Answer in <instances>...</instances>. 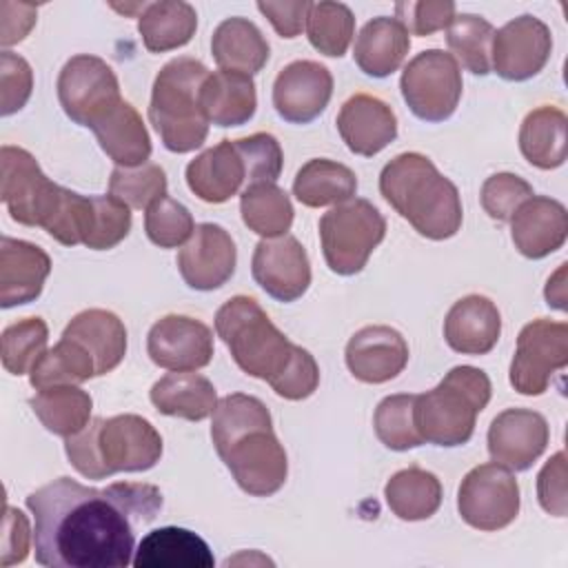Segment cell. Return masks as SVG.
<instances>
[{"label":"cell","instance_id":"1","mask_svg":"<svg viewBox=\"0 0 568 568\" xmlns=\"http://www.w3.org/2000/svg\"><path fill=\"white\" fill-rule=\"evenodd\" d=\"M36 561L47 568H124L133 564L135 530L162 508L151 484L115 481L106 488L58 477L29 493Z\"/></svg>","mask_w":568,"mask_h":568},{"label":"cell","instance_id":"2","mask_svg":"<svg viewBox=\"0 0 568 568\" xmlns=\"http://www.w3.org/2000/svg\"><path fill=\"white\" fill-rule=\"evenodd\" d=\"M211 439L244 493L268 497L284 486L288 475L286 450L262 399L244 393L222 397L213 410Z\"/></svg>","mask_w":568,"mask_h":568},{"label":"cell","instance_id":"3","mask_svg":"<svg viewBox=\"0 0 568 568\" xmlns=\"http://www.w3.org/2000/svg\"><path fill=\"white\" fill-rule=\"evenodd\" d=\"M382 197L424 237L448 240L462 226L457 186L422 153H399L379 173Z\"/></svg>","mask_w":568,"mask_h":568},{"label":"cell","instance_id":"4","mask_svg":"<svg viewBox=\"0 0 568 568\" xmlns=\"http://www.w3.org/2000/svg\"><path fill=\"white\" fill-rule=\"evenodd\" d=\"M71 466L87 479H104L115 473H142L162 457V437L140 415L95 417L80 433L64 439Z\"/></svg>","mask_w":568,"mask_h":568},{"label":"cell","instance_id":"5","mask_svg":"<svg viewBox=\"0 0 568 568\" xmlns=\"http://www.w3.org/2000/svg\"><path fill=\"white\" fill-rule=\"evenodd\" d=\"M209 69L189 55L169 60L153 80L149 120L164 149L191 153L206 142L209 120L200 104V89Z\"/></svg>","mask_w":568,"mask_h":568},{"label":"cell","instance_id":"6","mask_svg":"<svg viewBox=\"0 0 568 568\" xmlns=\"http://www.w3.org/2000/svg\"><path fill=\"white\" fill-rule=\"evenodd\" d=\"M215 333L235 364L246 375L268 382V386L286 373L300 351L248 295H235L217 308Z\"/></svg>","mask_w":568,"mask_h":568},{"label":"cell","instance_id":"7","mask_svg":"<svg viewBox=\"0 0 568 568\" xmlns=\"http://www.w3.org/2000/svg\"><path fill=\"white\" fill-rule=\"evenodd\" d=\"M490 393V379L481 368H450L433 390L415 397V424L422 439L446 448L466 444Z\"/></svg>","mask_w":568,"mask_h":568},{"label":"cell","instance_id":"8","mask_svg":"<svg viewBox=\"0 0 568 568\" xmlns=\"http://www.w3.org/2000/svg\"><path fill=\"white\" fill-rule=\"evenodd\" d=\"M384 235V215L364 197H351L320 217L322 253L337 275L359 273Z\"/></svg>","mask_w":568,"mask_h":568},{"label":"cell","instance_id":"9","mask_svg":"<svg viewBox=\"0 0 568 568\" xmlns=\"http://www.w3.org/2000/svg\"><path fill=\"white\" fill-rule=\"evenodd\" d=\"M64 186L51 182L38 160L20 146L0 149V200L13 222L47 229L55 215Z\"/></svg>","mask_w":568,"mask_h":568},{"label":"cell","instance_id":"10","mask_svg":"<svg viewBox=\"0 0 568 568\" xmlns=\"http://www.w3.org/2000/svg\"><path fill=\"white\" fill-rule=\"evenodd\" d=\"M399 89L415 118L444 122L455 113L464 82L459 64L450 53L426 49L404 67Z\"/></svg>","mask_w":568,"mask_h":568},{"label":"cell","instance_id":"11","mask_svg":"<svg viewBox=\"0 0 568 568\" xmlns=\"http://www.w3.org/2000/svg\"><path fill=\"white\" fill-rule=\"evenodd\" d=\"M568 364V324L555 320H532L517 337L508 379L519 395H541L552 375Z\"/></svg>","mask_w":568,"mask_h":568},{"label":"cell","instance_id":"12","mask_svg":"<svg viewBox=\"0 0 568 568\" xmlns=\"http://www.w3.org/2000/svg\"><path fill=\"white\" fill-rule=\"evenodd\" d=\"M457 510L470 528L484 532L510 526L519 515V484L513 470L495 462L468 470L457 490Z\"/></svg>","mask_w":568,"mask_h":568},{"label":"cell","instance_id":"13","mask_svg":"<svg viewBox=\"0 0 568 568\" xmlns=\"http://www.w3.org/2000/svg\"><path fill=\"white\" fill-rule=\"evenodd\" d=\"M58 100L69 120L91 129L122 100L115 71L98 55H73L58 75Z\"/></svg>","mask_w":568,"mask_h":568},{"label":"cell","instance_id":"14","mask_svg":"<svg viewBox=\"0 0 568 568\" xmlns=\"http://www.w3.org/2000/svg\"><path fill=\"white\" fill-rule=\"evenodd\" d=\"M550 51L552 36L548 24L526 13L513 18L495 31L490 69L508 82H524L535 78L546 67Z\"/></svg>","mask_w":568,"mask_h":568},{"label":"cell","instance_id":"15","mask_svg":"<svg viewBox=\"0 0 568 568\" xmlns=\"http://www.w3.org/2000/svg\"><path fill=\"white\" fill-rule=\"evenodd\" d=\"M151 362L166 371H197L213 359V331L189 315H164L146 335Z\"/></svg>","mask_w":568,"mask_h":568},{"label":"cell","instance_id":"16","mask_svg":"<svg viewBox=\"0 0 568 568\" xmlns=\"http://www.w3.org/2000/svg\"><path fill=\"white\" fill-rule=\"evenodd\" d=\"M251 273L255 284L277 302H295L311 286L306 248L293 235L260 240L253 251Z\"/></svg>","mask_w":568,"mask_h":568},{"label":"cell","instance_id":"17","mask_svg":"<svg viewBox=\"0 0 568 568\" xmlns=\"http://www.w3.org/2000/svg\"><path fill=\"white\" fill-rule=\"evenodd\" d=\"M488 453L495 464L521 473L546 450L550 439L548 422L530 408H506L488 426Z\"/></svg>","mask_w":568,"mask_h":568},{"label":"cell","instance_id":"18","mask_svg":"<svg viewBox=\"0 0 568 568\" xmlns=\"http://www.w3.org/2000/svg\"><path fill=\"white\" fill-rule=\"evenodd\" d=\"M237 262V248L229 231L220 224H197L189 242L178 253V271L186 286L195 291H215L224 286Z\"/></svg>","mask_w":568,"mask_h":568},{"label":"cell","instance_id":"19","mask_svg":"<svg viewBox=\"0 0 568 568\" xmlns=\"http://www.w3.org/2000/svg\"><path fill=\"white\" fill-rule=\"evenodd\" d=\"M333 95L331 71L315 60L286 64L273 82V106L291 124H308L324 113Z\"/></svg>","mask_w":568,"mask_h":568},{"label":"cell","instance_id":"20","mask_svg":"<svg viewBox=\"0 0 568 568\" xmlns=\"http://www.w3.org/2000/svg\"><path fill=\"white\" fill-rule=\"evenodd\" d=\"M346 366L364 384L395 379L408 364V344L399 331L373 324L359 328L346 344Z\"/></svg>","mask_w":568,"mask_h":568},{"label":"cell","instance_id":"21","mask_svg":"<svg viewBox=\"0 0 568 568\" xmlns=\"http://www.w3.org/2000/svg\"><path fill=\"white\" fill-rule=\"evenodd\" d=\"M515 248L528 260H541L559 251L568 237V213L548 195L528 197L510 217Z\"/></svg>","mask_w":568,"mask_h":568},{"label":"cell","instance_id":"22","mask_svg":"<svg viewBox=\"0 0 568 568\" xmlns=\"http://www.w3.org/2000/svg\"><path fill=\"white\" fill-rule=\"evenodd\" d=\"M337 131L351 153L373 158L397 138V118L384 100L355 93L337 113Z\"/></svg>","mask_w":568,"mask_h":568},{"label":"cell","instance_id":"23","mask_svg":"<svg viewBox=\"0 0 568 568\" xmlns=\"http://www.w3.org/2000/svg\"><path fill=\"white\" fill-rule=\"evenodd\" d=\"M51 273V257L38 244L2 235L0 240V306L11 308L40 297Z\"/></svg>","mask_w":568,"mask_h":568},{"label":"cell","instance_id":"24","mask_svg":"<svg viewBox=\"0 0 568 568\" xmlns=\"http://www.w3.org/2000/svg\"><path fill=\"white\" fill-rule=\"evenodd\" d=\"M186 184L206 204H222L246 189V164L235 140H222L195 155L186 166Z\"/></svg>","mask_w":568,"mask_h":568},{"label":"cell","instance_id":"25","mask_svg":"<svg viewBox=\"0 0 568 568\" xmlns=\"http://www.w3.org/2000/svg\"><path fill=\"white\" fill-rule=\"evenodd\" d=\"M501 335V315L486 295H466L457 300L444 320L446 344L462 355H486Z\"/></svg>","mask_w":568,"mask_h":568},{"label":"cell","instance_id":"26","mask_svg":"<svg viewBox=\"0 0 568 568\" xmlns=\"http://www.w3.org/2000/svg\"><path fill=\"white\" fill-rule=\"evenodd\" d=\"M75 339L95 364V377L111 373L126 355V328L122 320L104 308H87L71 317L62 331Z\"/></svg>","mask_w":568,"mask_h":568},{"label":"cell","instance_id":"27","mask_svg":"<svg viewBox=\"0 0 568 568\" xmlns=\"http://www.w3.org/2000/svg\"><path fill=\"white\" fill-rule=\"evenodd\" d=\"M200 104L209 124L222 129L246 124L257 109L253 75L224 69L209 73L200 89Z\"/></svg>","mask_w":568,"mask_h":568},{"label":"cell","instance_id":"28","mask_svg":"<svg viewBox=\"0 0 568 568\" xmlns=\"http://www.w3.org/2000/svg\"><path fill=\"white\" fill-rule=\"evenodd\" d=\"M100 149L115 162V166H140L151 158V138L142 115L126 100L109 109L93 126Z\"/></svg>","mask_w":568,"mask_h":568},{"label":"cell","instance_id":"29","mask_svg":"<svg viewBox=\"0 0 568 568\" xmlns=\"http://www.w3.org/2000/svg\"><path fill=\"white\" fill-rule=\"evenodd\" d=\"M149 397L158 413L189 422L206 419L217 406L215 386L195 371H173L160 377Z\"/></svg>","mask_w":568,"mask_h":568},{"label":"cell","instance_id":"30","mask_svg":"<svg viewBox=\"0 0 568 568\" xmlns=\"http://www.w3.org/2000/svg\"><path fill=\"white\" fill-rule=\"evenodd\" d=\"M213 564L215 559L209 544L195 532L178 526H164L146 532L133 557L135 568H211Z\"/></svg>","mask_w":568,"mask_h":568},{"label":"cell","instance_id":"31","mask_svg":"<svg viewBox=\"0 0 568 568\" xmlns=\"http://www.w3.org/2000/svg\"><path fill=\"white\" fill-rule=\"evenodd\" d=\"M410 49V36L395 18H373L355 40V64L371 78H386L397 71Z\"/></svg>","mask_w":568,"mask_h":568},{"label":"cell","instance_id":"32","mask_svg":"<svg viewBox=\"0 0 568 568\" xmlns=\"http://www.w3.org/2000/svg\"><path fill=\"white\" fill-rule=\"evenodd\" d=\"M211 53L220 69L253 75L268 62L271 47L262 31L246 18L222 20L211 38Z\"/></svg>","mask_w":568,"mask_h":568},{"label":"cell","instance_id":"33","mask_svg":"<svg viewBox=\"0 0 568 568\" xmlns=\"http://www.w3.org/2000/svg\"><path fill=\"white\" fill-rule=\"evenodd\" d=\"M568 118L559 106L544 104L532 109L519 129V151L537 169L550 171L568 155Z\"/></svg>","mask_w":568,"mask_h":568},{"label":"cell","instance_id":"34","mask_svg":"<svg viewBox=\"0 0 568 568\" xmlns=\"http://www.w3.org/2000/svg\"><path fill=\"white\" fill-rule=\"evenodd\" d=\"M197 29V13L189 2H146L138 16V33L151 53H164L191 42Z\"/></svg>","mask_w":568,"mask_h":568},{"label":"cell","instance_id":"35","mask_svg":"<svg viewBox=\"0 0 568 568\" xmlns=\"http://www.w3.org/2000/svg\"><path fill=\"white\" fill-rule=\"evenodd\" d=\"M357 178L355 173L335 160L315 158L308 160L293 180V195L297 202L311 209L337 206L355 197Z\"/></svg>","mask_w":568,"mask_h":568},{"label":"cell","instance_id":"36","mask_svg":"<svg viewBox=\"0 0 568 568\" xmlns=\"http://www.w3.org/2000/svg\"><path fill=\"white\" fill-rule=\"evenodd\" d=\"M384 497L395 517L404 521H422L439 510L442 481L430 470L408 466L386 481Z\"/></svg>","mask_w":568,"mask_h":568},{"label":"cell","instance_id":"37","mask_svg":"<svg viewBox=\"0 0 568 568\" xmlns=\"http://www.w3.org/2000/svg\"><path fill=\"white\" fill-rule=\"evenodd\" d=\"M29 406L49 433L67 439L80 433L91 422L93 399L80 386L62 384L38 390L29 399Z\"/></svg>","mask_w":568,"mask_h":568},{"label":"cell","instance_id":"38","mask_svg":"<svg viewBox=\"0 0 568 568\" xmlns=\"http://www.w3.org/2000/svg\"><path fill=\"white\" fill-rule=\"evenodd\" d=\"M240 213L248 231L262 240L286 235L295 215L288 193L275 182H257L242 189Z\"/></svg>","mask_w":568,"mask_h":568},{"label":"cell","instance_id":"39","mask_svg":"<svg viewBox=\"0 0 568 568\" xmlns=\"http://www.w3.org/2000/svg\"><path fill=\"white\" fill-rule=\"evenodd\" d=\"M95 377L93 357L71 337H60V342L44 351V355L29 371V382L36 390L62 386V384H82Z\"/></svg>","mask_w":568,"mask_h":568},{"label":"cell","instance_id":"40","mask_svg":"<svg viewBox=\"0 0 568 568\" xmlns=\"http://www.w3.org/2000/svg\"><path fill=\"white\" fill-rule=\"evenodd\" d=\"M495 29L493 24L475 13H459L448 24V49L450 55L473 75L490 73V47Z\"/></svg>","mask_w":568,"mask_h":568},{"label":"cell","instance_id":"41","mask_svg":"<svg viewBox=\"0 0 568 568\" xmlns=\"http://www.w3.org/2000/svg\"><path fill=\"white\" fill-rule=\"evenodd\" d=\"M355 33V16L344 2H311L306 36L313 49L328 58H342Z\"/></svg>","mask_w":568,"mask_h":568},{"label":"cell","instance_id":"42","mask_svg":"<svg viewBox=\"0 0 568 568\" xmlns=\"http://www.w3.org/2000/svg\"><path fill=\"white\" fill-rule=\"evenodd\" d=\"M49 328L42 317H24L9 324L0 337L2 366L11 375H24L44 355Z\"/></svg>","mask_w":568,"mask_h":568},{"label":"cell","instance_id":"43","mask_svg":"<svg viewBox=\"0 0 568 568\" xmlns=\"http://www.w3.org/2000/svg\"><path fill=\"white\" fill-rule=\"evenodd\" d=\"M415 397L417 395H388L384 397L373 417L377 439L390 450H408L424 444L415 424Z\"/></svg>","mask_w":568,"mask_h":568},{"label":"cell","instance_id":"44","mask_svg":"<svg viewBox=\"0 0 568 568\" xmlns=\"http://www.w3.org/2000/svg\"><path fill=\"white\" fill-rule=\"evenodd\" d=\"M109 195L129 209H149L166 195V173L160 164L146 162L140 166H115L109 180Z\"/></svg>","mask_w":568,"mask_h":568},{"label":"cell","instance_id":"45","mask_svg":"<svg viewBox=\"0 0 568 568\" xmlns=\"http://www.w3.org/2000/svg\"><path fill=\"white\" fill-rule=\"evenodd\" d=\"M144 231L155 246L178 248L189 242V237L195 231V224L191 211L182 202L164 195L146 209Z\"/></svg>","mask_w":568,"mask_h":568},{"label":"cell","instance_id":"46","mask_svg":"<svg viewBox=\"0 0 568 568\" xmlns=\"http://www.w3.org/2000/svg\"><path fill=\"white\" fill-rule=\"evenodd\" d=\"M131 231V209L113 195L91 197V222L84 246L93 251H109L118 246Z\"/></svg>","mask_w":568,"mask_h":568},{"label":"cell","instance_id":"47","mask_svg":"<svg viewBox=\"0 0 568 568\" xmlns=\"http://www.w3.org/2000/svg\"><path fill=\"white\" fill-rule=\"evenodd\" d=\"M532 186L515 175V173H495L490 175L484 186H481V193H479V200H481V206L484 211L493 217V220H499V222H510L513 213L528 200L532 197Z\"/></svg>","mask_w":568,"mask_h":568},{"label":"cell","instance_id":"48","mask_svg":"<svg viewBox=\"0 0 568 568\" xmlns=\"http://www.w3.org/2000/svg\"><path fill=\"white\" fill-rule=\"evenodd\" d=\"M244 164H246V186L257 182H275L282 173L284 155L282 146L271 133H253L248 138L235 140Z\"/></svg>","mask_w":568,"mask_h":568},{"label":"cell","instance_id":"49","mask_svg":"<svg viewBox=\"0 0 568 568\" xmlns=\"http://www.w3.org/2000/svg\"><path fill=\"white\" fill-rule=\"evenodd\" d=\"M395 20L408 31V36H430L439 29H448L455 18V2L450 0H422V2H397Z\"/></svg>","mask_w":568,"mask_h":568},{"label":"cell","instance_id":"50","mask_svg":"<svg viewBox=\"0 0 568 568\" xmlns=\"http://www.w3.org/2000/svg\"><path fill=\"white\" fill-rule=\"evenodd\" d=\"M0 113L11 115L20 111L33 91V71L29 62L11 51L0 53Z\"/></svg>","mask_w":568,"mask_h":568},{"label":"cell","instance_id":"51","mask_svg":"<svg viewBox=\"0 0 568 568\" xmlns=\"http://www.w3.org/2000/svg\"><path fill=\"white\" fill-rule=\"evenodd\" d=\"M320 384V366L315 362V357L300 346L295 359L291 362V366L286 368V373L271 386L280 397L291 399V402H300L306 399L315 393Z\"/></svg>","mask_w":568,"mask_h":568},{"label":"cell","instance_id":"52","mask_svg":"<svg viewBox=\"0 0 568 568\" xmlns=\"http://www.w3.org/2000/svg\"><path fill=\"white\" fill-rule=\"evenodd\" d=\"M537 499L539 506L555 517H566V453H555L537 475Z\"/></svg>","mask_w":568,"mask_h":568},{"label":"cell","instance_id":"53","mask_svg":"<svg viewBox=\"0 0 568 568\" xmlns=\"http://www.w3.org/2000/svg\"><path fill=\"white\" fill-rule=\"evenodd\" d=\"M33 530L29 526L27 515L20 508L4 506V526H2V555L0 566L9 568L13 564H22L29 555Z\"/></svg>","mask_w":568,"mask_h":568},{"label":"cell","instance_id":"54","mask_svg":"<svg viewBox=\"0 0 568 568\" xmlns=\"http://www.w3.org/2000/svg\"><path fill=\"white\" fill-rule=\"evenodd\" d=\"M257 9L268 18V22L277 31V36L297 38L306 24L311 2L308 0H284V2H275V0L264 2L262 0V2H257Z\"/></svg>","mask_w":568,"mask_h":568},{"label":"cell","instance_id":"55","mask_svg":"<svg viewBox=\"0 0 568 568\" xmlns=\"http://www.w3.org/2000/svg\"><path fill=\"white\" fill-rule=\"evenodd\" d=\"M38 9L24 2H0V44L7 49L22 42L36 24Z\"/></svg>","mask_w":568,"mask_h":568},{"label":"cell","instance_id":"56","mask_svg":"<svg viewBox=\"0 0 568 568\" xmlns=\"http://www.w3.org/2000/svg\"><path fill=\"white\" fill-rule=\"evenodd\" d=\"M566 266L568 264H561L557 268V273L548 280L546 291H544L546 304L552 306V308H559V311L566 308Z\"/></svg>","mask_w":568,"mask_h":568}]
</instances>
